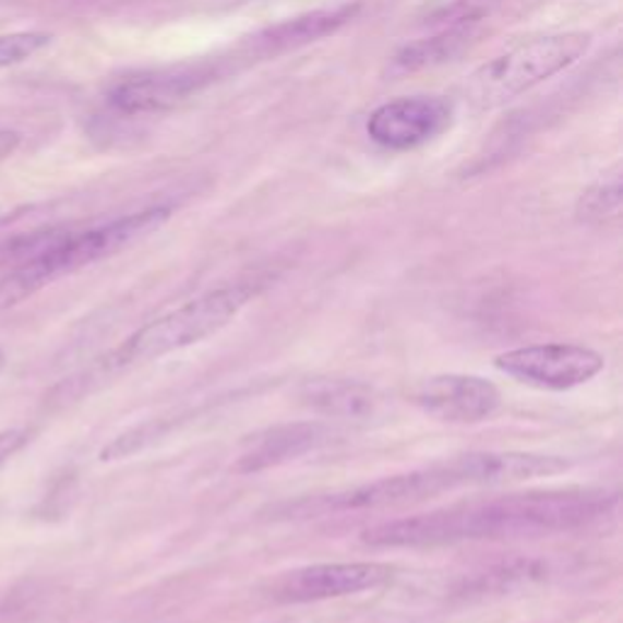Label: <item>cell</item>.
<instances>
[{
  "label": "cell",
  "mask_w": 623,
  "mask_h": 623,
  "mask_svg": "<svg viewBox=\"0 0 623 623\" xmlns=\"http://www.w3.org/2000/svg\"><path fill=\"white\" fill-rule=\"evenodd\" d=\"M614 504V494L601 490L514 492L378 524L361 534V541L371 548H434L570 534L592 526Z\"/></svg>",
  "instance_id": "obj_1"
},
{
  "label": "cell",
  "mask_w": 623,
  "mask_h": 623,
  "mask_svg": "<svg viewBox=\"0 0 623 623\" xmlns=\"http://www.w3.org/2000/svg\"><path fill=\"white\" fill-rule=\"evenodd\" d=\"M168 215H171L168 207H149L91 229H63L55 244H49L35 259L25 261L23 266L10 268L0 278V312L17 308L20 302L47 288L49 283L69 276V273H76L95 261L132 247L134 241L161 227Z\"/></svg>",
  "instance_id": "obj_2"
},
{
  "label": "cell",
  "mask_w": 623,
  "mask_h": 623,
  "mask_svg": "<svg viewBox=\"0 0 623 623\" xmlns=\"http://www.w3.org/2000/svg\"><path fill=\"white\" fill-rule=\"evenodd\" d=\"M256 295L251 285H227V288L209 290L200 298L181 304L178 310L166 312L158 320L134 332L122 346L100 361V371L112 373L136 363L156 361L173 351H181L193 344H200L207 336L235 320L247 308V302Z\"/></svg>",
  "instance_id": "obj_3"
},
{
  "label": "cell",
  "mask_w": 623,
  "mask_h": 623,
  "mask_svg": "<svg viewBox=\"0 0 623 623\" xmlns=\"http://www.w3.org/2000/svg\"><path fill=\"white\" fill-rule=\"evenodd\" d=\"M589 47V32H561L526 41L475 69L466 83V98L478 110L500 108L573 67Z\"/></svg>",
  "instance_id": "obj_4"
},
{
  "label": "cell",
  "mask_w": 623,
  "mask_h": 623,
  "mask_svg": "<svg viewBox=\"0 0 623 623\" xmlns=\"http://www.w3.org/2000/svg\"><path fill=\"white\" fill-rule=\"evenodd\" d=\"M502 373L541 390H573L592 380L604 368V358L577 344H538L514 348L494 358Z\"/></svg>",
  "instance_id": "obj_5"
},
{
  "label": "cell",
  "mask_w": 623,
  "mask_h": 623,
  "mask_svg": "<svg viewBox=\"0 0 623 623\" xmlns=\"http://www.w3.org/2000/svg\"><path fill=\"white\" fill-rule=\"evenodd\" d=\"M217 79V63L200 61L173 69L134 73L115 81L108 91V103L122 115L164 112L188 100Z\"/></svg>",
  "instance_id": "obj_6"
},
{
  "label": "cell",
  "mask_w": 623,
  "mask_h": 623,
  "mask_svg": "<svg viewBox=\"0 0 623 623\" xmlns=\"http://www.w3.org/2000/svg\"><path fill=\"white\" fill-rule=\"evenodd\" d=\"M395 567L385 563H322L283 573L271 585V597L283 604L339 599L368 592L390 583Z\"/></svg>",
  "instance_id": "obj_7"
},
{
  "label": "cell",
  "mask_w": 623,
  "mask_h": 623,
  "mask_svg": "<svg viewBox=\"0 0 623 623\" xmlns=\"http://www.w3.org/2000/svg\"><path fill=\"white\" fill-rule=\"evenodd\" d=\"M453 118V105L436 95H411L380 105L368 120V134L385 149L407 152L439 136Z\"/></svg>",
  "instance_id": "obj_8"
},
{
  "label": "cell",
  "mask_w": 623,
  "mask_h": 623,
  "mask_svg": "<svg viewBox=\"0 0 623 623\" xmlns=\"http://www.w3.org/2000/svg\"><path fill=\"white\" fill-rule=\"evenodd\" d=\"M417 405L429 417L448 424H480L502 405L500 390L480 375H434L417 393Z\"/></svg>",
  "instance_id": "obj_9"
},
{
  "label": "cell",
  "mask_w": 623,
  "mask_h": 623,
  "mask_svg": "<svg viewBox=\"0 0 623 623\" xmlns=\"http://www.w3.org/2000/svg\"><path fill=\"white\" fill-rule=\"evenodd\" d=\"M330 441V429L320 421H295V424H278L266 429L256 439H251L249 448L241 453L235 470L241 475L261 472L285 466V463L308 456L322 443Z\"/></svg>",
  "instance_id": "obj_10"
},
{
  "label": "cell",
  "mask_w": 623,
  "mask_h": 623,
  "mask_svg": "<svg viewBox=\"0 0 623 623\" xmlns=\"http://www.w3.org/2000/svg\"><path fill=\"white\" fill-rule=\"evenodd\" d=\"M300 399L316 415L336 419H368L383 405V397L378 395L375 387L348 378L310 380L304 383Z\"/></svg>",
  "instance_id": "obj_11"
},
{
  "label": "cell",
  "mask_w": 623,
  "mask_h": 623,
  "mask_svg": "<svg viewBox=\"0 0 623 623\" xmlns=\"http://www.w3.org/2000/svg\"><path fill=\"white\" fill-rule=\"evenodd\" d=\"M358 5H344V8H334V10H314V13L300 15L295 20H285V23L271 27L261 35L251 37V47L259 55H283V51L298 49L310 45V41L324 39L334 35L336 29L344 27L348 20L356 15Z\"/></svg>",
  "instance_id": "obj_12"
},
{
  "label": "cell",
  "mask_w": 623,
  "mask_h": 623,
  "mask_svg": "<svg viewBox=\"0 0 623 623\" xmlns=\"http://www.w3.org/2000/svg\"><path fill=\"white\" fill-rule=\"evenodd\" d=\"M475 41V25L446 27L439 35L411 41L403 47L390 61V76H409L427 69H436L441 63H448L460 57Z\"/></svg>",
  "instance_id": "obj_13"
},
{
  "label": "cell",
  "mask_w": 623,
  "mask_h": 623,
  "mask_svg": "<svg viewBox=\"0 0 623 623\" xmlns=\"http://www.w3.org/2000/svg\"><path fill=\"white\" fill-rule=\"evenodd\" d=\"M623 205V181L621 168L607 173L604 178L587 188L577 203V217L585 221H607L621 213Z\"/></svg>",
  "instance_id": "obj_14"
},
{
  "label": "cell",
  "mask_w": 623,
  "mask_h": 623,
  "mask_svg": "<svg viewBox=\"0 0 623 623\" xmlns=\"http://www.w3.org/2000/svg\"><path fill=\"white\" fill-rule=\"evenodd\" d=\"M61 231L63 229H37L0 239V268L23 266L25 261L35 259L37 253L45 251L49 244H55Z\"/></svg>",
  "instance_id": "obj_15"
},
{
  "label": "cell",
  "mask_w": 623,
  "mask_h": 623,
  "mask_svg": "<svg viewBox=\"0 0 623 623\" xmlns=\"http://www.w3.org/2000/svg\"><path fill=\"white\" fill-rule=\"evenodd\" d=\"M51 41L47 32H15V35H0V69L35 57Z\"/></svg>",
  "instance_id": "obj_16"
},
{
  "label": "cell",
  "mask_w": 623,
  "mask_h": 623,
  "mask_svg": "<svg viewBox=\"0 0 623 623\" xmlns=\"http://www.w3.org/2000/svg\"><path fill=\"white\" fill-rule=\"evenodd\" d=\"M29 431L27 429H5L0 431V466L15 456V453L23 451L29 443Z\"/></svg>",
  "instance_id": "obj_17"
},
{
  "label": "cell",
  "mask_w": 623,
  "mask_h": 623,
  "mask_svg": "<svg viewBox=\"0 0 623 623\" xmlns=\"http://www.w3.org/2000/svg\"><path fill=\"white\" fill-rule=\"evenodd\" d=\"M17 144H20V134L17 132H10V130L0 132V158H5V156L13 154L17 149Z\"/></svg>",
  "instance_id": "obj_18"
},
{
  "label": "cell",
  "mask_w": 623,
  "mask_h": 623,
  "mask_svg": "<svg viewBox=\"0 0 623 623\" xmlns=\"http://www.w3.org/2000/svg\"><path fill=\"white\" fill-rule=\"evenodd\" d=\"M20 217H23V209H17V213H10L5 217H0V229L8 227V225H13V221H17Z\"/></svg>",
  "instance_id": "obj_19"
},
{
  "label": "cell",
  "mask_w": 623,
  "mask_h": 623,
  "mask_svg": "<svg viewBox=\"0 0 623 623\" xmlns=\"http://www.w3.org/2000/svg\"><path fill=\"white\" fill-rule=\"evenodd\" d=\"M219 5H241V3H249V0H217Z\"/></svg>",
  "instance_id": "obj_20"
}]
</instances>
